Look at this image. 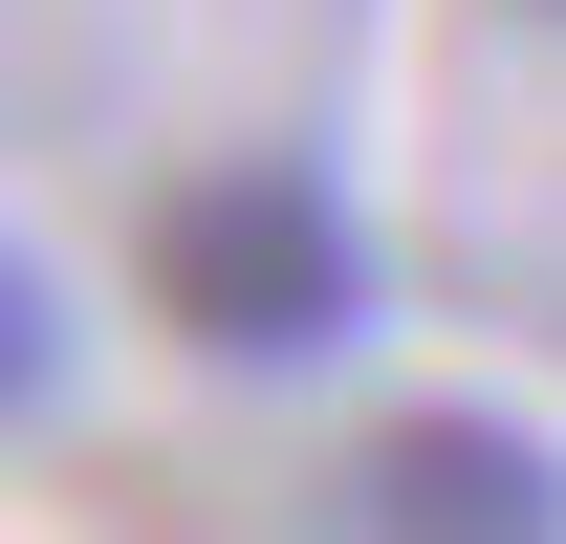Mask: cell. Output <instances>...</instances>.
<instances>
[{
    "instance_id": "cell-4",
    "label": "cell",
    "mask_w": 566,
    "mask_h": 544,
    "mask_svg": "<svg viewBox=\"0 0 566 544\" xmlns=\"http://www.w3.org/2000/svg\"><path fill=\"white\" fill-rule=\"evenodd\" d=\"M545 22H566V0H545Z\"/></svg>"
},
{
    "instance_id": "cell-1",
    "label": "cell",
    "mask_w": 566,
    "mask_h": 544,
    "mask_svg": "<svg viewBox=\"0 0 566 544\" xmlns=\"http://www.w3.org/2000/svg\"><path fill=\"white\" fill-rule=\"evenodd\" d=\"M132 283H153V327L197 348V370H327V348L370 327V218H349V175H305V153H197V175L153 197Z\"/></svg>"
},
{
    "instance_id": "cell-3",
    "label": "cell",
    "mask_w": 566,
    "mask_h": 544,
    "mask_svg": "<svg viewBox=\"0 0 566 544\" xmlns=\"http://www.w3.org/2000/svg\"><path fill=\"white\" fill-rule=\"evenodd\" d=\"M44 393H66V283L0 240V414H44Z\"/></svg>"
},
{
    "instance_id": "cell-2",
    "label": "cell",
    "mask_w": 566,
    "mask_h": 544,
    "mask_svg": "<svg viewBox=\"0 0 566 544\" xmlns=\"http://www.w3.org/2000/svg\"><path fill=\"white\" fill-rule=\"evenodd\" d=\"M349 523H480V544H566V458L523 436V414H392L349 458Z\"/></svg>"
}]
</instances>
